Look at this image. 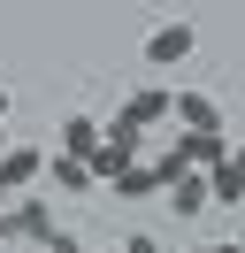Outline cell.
<instances>
[{"label": "cell", "instance_id": "1", "mask_svg": "<svg viewBox=\"0 0 245 253\" xmlns=\"http://www.w3.org/2000/svg\"><path fill=\"white\" fill-rule=\"evenodd\" d=\"M238 154V138H230V130H176V138H168V161H184V169H222V161Z\"/></svg>", "mask_w": 245, "mask_h": 253}, {"label": "cell", "instance_id": "2", "mask_svg": "<svg viewBox=\"0 0 245 253\" xmlns=\"http://www.w3.org/2000/svg\"><path fill=\"white\" fill-rule=\"evenodd\" d=\"M192 54H199L192 16H168V23H153V31H146V62H153V69H176V62H192Z\"/></svg>", "mask_w": 245, "mask_h": 253}, {"label": "cell", "instance_id": "3", "mask_svg": "<svg viewBox=\"0 0 245 253\" xmlns=\"http://www.w3.org/2000/svg\"><path fill=\"white\" fill-rule=\"evenodd\" d=\"M122 115H130L138 130H153V123H176V92H161V84H138V92H122Z\"/></svg>", "mask_w": 245, "mask_h": 253}, {"label": "cell", "instance_id": "4", "mask_svg": "<svg viewBox=\"0 0 245 253\" xmlns=\"http://www.w3.org/2000/svg\"><path fill=\"white\" fill-rule=\"evenodd\" d=\"M46 176V154L39 146H8V154H0V192H31Z\"/></svg>", "mask_w": 245, "mask_h": 253}, {"label": "cell", "instance_id": "5", "mask_svg": "<svg viewBox=\"0 0 245 253\" xmlns=\"http://www.w3.org/2000/svg\"><path fill=\"white\" fill-rule=\"evenodd\" d=\"M100 138H107V123H100V115H61V154L92 161V154H100Z\"/></svg>", "mask_w": 245, "mask_h": 253}, {"label": "cell", "instance_id": "6", "mask_svg": "<svg viewBox=\"0 0 245 253\" xmlns=\"http://www.w3.org/2000/svg\"><path fill=\"white\" fill-rule=\"evenodd\" d=\"M15 238H31V246L54 238V207H46V192H23V200H15Z\"/></svg>", "mask_w": 245, "mask_h": 253}, {"label": "cell", "instance_id": "7", "mask_svg": "<svg viewBox=\"0 0 245 253\" xmlns=\"http://www.w3.org/2000/svg\"><path fill=\"white\" fill-rule=\"evenodd\" d=\"M46 176H54V192H92V184H100V176H92L77 154H61V146L46 154Z\"/></svg>", "mask_w": 245, "mask_h": 253}, {"label": "cell", "instance_id": "8", "mask_svg": "<svg viewBox=\"0 0 245 253\" xmlns=\"http://www.w3.org/2000/svg\"><path fill=\"white\" fill-rule=\"evenodd\" d=\"M207 200H222V207H245V161L230 154L222 169H207Z\"/></svg>", "mask_w": 245, "mask_h": 253}, {"label": "cell", "instance_id": "9", "mask_svg": "<svg viewBox=\"0 0 245 253\" xmlns=\"http://www.w3.org/2000/svg\"><path fill=\"white\" fill-rule=\"evenodd\" d=\"M176 123L184 130H222V108H214L207 92H176Z\"/></svg>", "mask_w": 245, "mask_h": 253}, {"label": "cell", "instance_id": "10", "mask_svg": "<svg viewBox=\"0 0 245 253\" xmlns=\"http://www.w3.org/2000/svg\"><path fill=\"white\" fill-rule=\"evenodd\" d=\"M107 192H122V200H153V192H161V169H153V161H130Z\"/></svg>", "mask_w": 245, "mask_h": 253}, {"label": "cell", "instance_id": "11", "mask_svg": "<svg viewBox=\"0 0 245 253\" xmlns=\"http://www.w3.org/2000/svg\"><path fill=\"white\" fill-rule=\"evenodd\" d=\"M122 253H168V246H161L153 230H130V238H122Z\"/></svg>", "mask_w": 245, "mask_h": 253}, {"label": "cell", "instance_id": "12", "mask_svg": "<svg viewBox=\"0 0 245 253\" xmlns=\"http://www.w3.org/2000/svg\"><path fill=\"white\" fill-rule=\"evenodd\" d=\"M46 253H84V246H77L69 230H54V238H46Z\"/></svg>", "mask_w": 245, "mask_h": 253}, {"label": "cell", "instance_id": "13", "mask_svg": "<svg viewBox=\"0 0 245 253\" xmlns=\"http://www.w3.org/2000/svg\"><path fill=\"white\" fill-rule=\"evenodd\" d=\"M8 238H15V207H0V246H8Z\"/></svg>", "mask_w": 245, "mask_h": 253}, {"label": "cell", "instance_id": "14", "mask_svg": "<svg viewBox=\"0 0 245 253\" xmlns=\"http://www.w3.org/2000/svg\"><path fill=\"white\" fill-rule=\"evenodd\" d=\"M207 253H245V246H230V238H214V246H207Z\"/></svg>", "mask_w": 245, "mask_h": 253}, {"label": "cell", "instance_id": "15", "mask_svg": "<svg viewBox=\"0 0 245 253\" xmlns=\"http://www.w3.org/2000/svg\"><path fill=\"white\" fill-rule=\"evenodd\" d=\"M8 108H15V100H8V84H0V123H8Z\"/></svg>", "mask_w": 245, "mask_h": 253}, {"label": "cell", "instance_id": "16", "mask_svg": "<svg viewBox=\"0 0 245 253\" xmlns=\"http://www.w3.org/2000/svg\"><path fill=\"white\" fill-rule=\"evenodd\" d=\"M238 161H245V138H238Z\"/></svg>", "mask_w": 245, "mask_h": 253}]
</instances>
